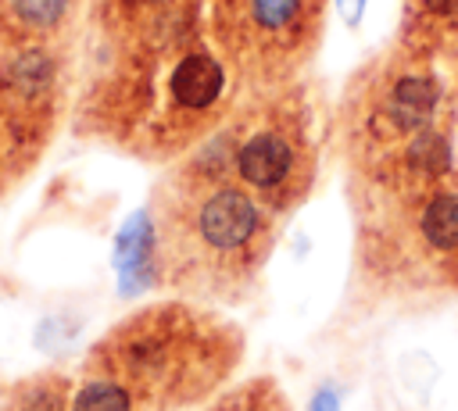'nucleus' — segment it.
I'll list each match as a JSON object with an SVG mask.
<instances>
[{"label": "nucleus", "mask_w": 458, "mask_h": 411, "mask_svg": "<svg viewBox=\"0 0 458 411\" xmlns=\"http://www.w3.org/2000/svg\"><path fill=\"white\" fill-rule=\"evenodd\" d=\"M240 93L208 25H197L150 50L100 54L72 104V125L143 164H175L215 136Z\"/></svg>", "instance_id": "nucleus-1"}, {"label": "nucleus", "mask_w": 458, "mask_h": 411, "mask_svg": "<svg viewBox=\"0 0 458 411\" xmlns=\"http://www.w3.org/2000/svg\"><path fill=\"white\" fill-rule=\"evenodd\" d=\"M283 222L193 150L168 164L150 193V282L211 307L243 304L261 286Z\"/></svg>", "instance_id": "nucleus-2"}, {"label": "nucleus", "mask_w": 458, "mask_h": 411, "mask_svg": "<svg viewBox=\"0 0 458 411\" xmlns=\"http://www.w3.org/2000/svg\"><path fill=\"white\" fill-rule=\"evenodd\" d=\"M333 147L351 186H419L458 172V96L433 54L390 43L351 71Z\"/></svg>", "instance_id": "nucleus-3"}, {"label": "nucleus", "mask_w": 458, "mask_h": 411, "mask_svg": "<svg viewBox=\"0 0 458 411\" xmlns=\"http://www.w3.org/2000/svg\"><path fill=\"white\" fill-rule=\"evenodd\" d=\"M247 357L243 329L211 304L168 297L122 315L82 357L132 390L150 411H190L233 382Z\"/></svg>", "instance_id": "nucleus-4"}, {"label": "nucleus", "mask_w": 458, "mask_h": 411, "mask_svg": "<svg viewBox=\"0 0 458 411\" xmlns=\"http://www.w3.org/2000/svg\"><path fill=\"white\" fill-rule=\"evenodd\" d=\"M354 272L372 297L458 293V172L419 186H351Z\"/></svg>", "instance_id": "nucleus-5"}, {"label": "nucleus", "mask_w": 458, "mask_h": 411, "mask_svg": "<svg viewBox=\"0 0 458 411\" xmlns=\"http://www.w3.org/2000/svg\"><path fill=\"white\" fill-rule=\"evenodd\" d=\"M197 150L279 218H290L318 182V118L304 79L240 93L225 122Z\"/></svg>", "instance_id": "nucleus-6"}, {"label": "nucleus", "mask_w": 458, "mask_h": 411, "mask_svg": "<svg viewBox=\"0 0 458 411\" xmlns=\"http://www.w3.org/2000/svg\"><path fill=\"white\" fill-rule=\"evenodd\" d=\"M329 0H208V36L243 93L301 82L326 32Z\"/></svg>", "instance_id": "nucleus-7"}, {"label": "nucleus", "mask_w": 458, "mask_h": 411, "mask_svg": "<svg viewBox=\"0 0 458 411\" xmlns=\"http://www.w3.org/2000/svg\"><path fill=\"white\" fill-rule=\"evenodd\" d=\"M72 111V43L0 32V193L50 150Z\"/></svg>", "instance_id": "nucleus-8"}, {"label": "nucleus", "mask_w": 458, "mask_h": 411, "mask_svg": "<svg viewBox=\"0 0 458 411\" xmlns=\"http://www.w3.org/2000/svg\"><path fill=\"white\" fill-rule=\"evenodd\" d=\"M100 54H136L208 25V0H89Z\"/></svg>", "instance_id": "nucleus-9"}, {"label": "nucleus", "mask_w": 458, "mask_h": 411, "mask_svg": "<svg viewBox=\"0 0 458 411\" xmlns=\"http://www.w3.org/2000/svg\"><path fill=\"white\" fill-rule=\"evenodd\" d=\"M89 0H0V32L18 39L72 43Z\"/></svg>", "instance_id": "nucleus-10"}, {"label": "nucleus", "mask_w": 458, "mask_h": 411, "mask_svg": "<svg viewBox=\"0 0 458 411\" xmlns=\"http://www.w3.org/2000/svg\"><path fill=\"white\" fill-rule=\"evenodd\" d=\"M458 32V0H401V21H397V43L440 54L444 43Z\"/></svg>", "instance_id": "nucleus-11"}, {"label": "nucleus", "mask_w": 458, "mask_h": 411, "mask_svg": "<svg viewBox=\"0 0 458 411\" xmlns=\"http://www.w3.org/2000/svg\"><path fill=\"white\" fill-rule=\"evenodd\" d=\"M193 411H293L286 390L272 375H247L240 382L222 386L211 400Z\"/></svg>", "instance_id": "nucleus-12"}, {"label": "nucleus", "mask_w": 458, "mask_h": 411, "mask_svg": "<svg viewBox=\"0 0 458 411\" xmlns=\"http://www.w3.org/2000/svg\"><path fill=\"white\" fill-rule=\"evenodd\" d=\"M68 411H150V407L122 382L97 375V372H79L75 386H72Z\"/></svg>", "instance_id": "nucleus-13"}, {"label": "nucleus", "mask_w": 458, "mask_h": 411, "mask_svg": "<svg viewBox=\"0 0 458 411\" xmlns=\"http://www.w3.org/2000/svg\"><path fill=\"white\" fill-rule=\"evenodd\" d=\"M437 61H440V68H444V75H447V82H451V89L458 96V32L444 43V50L437 54Z\"/></svg>", "instance_id": "nucleus-14"}, {"label": "nucleus", "mask_w": 458, "mask_h": 411, "mask_svg": "<svg viewBox=\"0 0 458 411\" xmlns=\"http://www.w3.org/2000/svg\"><path fill=\"white\" fill-rule=\"evenodd\" d=\"M311 411H336V400H333V393H329V390H322V393L315 397Z\"/></svg>", "instance_id": "nucleus-15"}]
</instances>
